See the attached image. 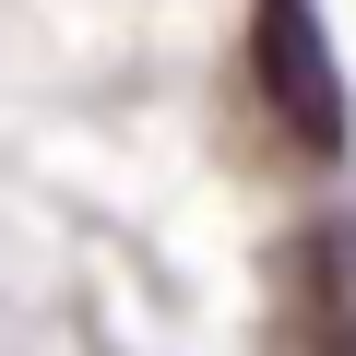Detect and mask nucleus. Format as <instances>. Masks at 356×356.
<instances>
[{"label":"nucleus","mask_w":356,"mask_h":356,"mask_svg":"<svg viewBox=\"0 0 356 356\" xmlns=\"http://www.w3.org/2000/svg\"><path fill=\"white\" fill-rule=\"evenodd\" d=\"M250 72L297 154H344V60L321 36V0H250Z\"/></svg>","instance_id":"1"},{"label":"nucleus","mask_w":356,"mask_h":356,"mask_svg":"<svg viewBox=\"0 0 356 356\" xmlns=\"http://www.w3.org/2000/svg\"><path fill=\"white\" fill-rule=\"evenodd\" d=\"M285 356H356V214H309L273 261Z\"/></svg>","instance_id":"2"}]
</instances>
